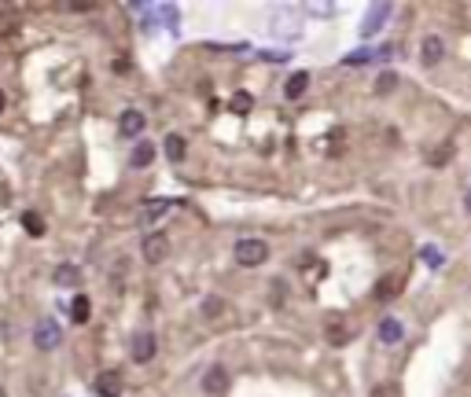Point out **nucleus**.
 Here are the masks:
<instances>
[{
    "label": "nucleus",
    "mask_w": 471,
    "mask_h": 397,
    "mask_svg": "<svg viewBox=\"0 0 471 397\" xmlns=\"http://www.w3.org/2000/svg\"><path fill=\"white\" fill-rule=\"evenodd\" d=\"M232 254H236V265H243V269H258V265L269 261V243L265 239H240Z\"/></svg>",
    "instance_id": "f257e3e1"
},
{
    "label": "nucleus",
    "mask_w": 471,
    "mask_h": 397,
    "mask_svg": "<svg viewBox=\"0 0 471 397\" xmlns=\"http://www.w3.org/2000/svg\"><path fill=\"white\" fill-rule=\"evenodd\" d=\"M59 342H63V327H59L52 317H41V320L33 324V346L48 353V349H55Z\"/></svg>",
    "instance_id": "f03ea898"
},
{
    "label": "nucleus",
    "mask_w": 471,
    "mask_h": 397,
    "mask_svg": "<svg viewBox=\"0 0 471 397\" xmlns=\"http://www.w3.org/2000/svg\"><path fill=\"white\" fill-rule=\"evenodd\" d=\"M394 15V4H372L365 22H361V37H376L383 26H387V18Z\"/></svg>",
    "instance_id": "7ed1b4c3"
},
{
    "label": "nucleus",
    "mask_w": 471,
    "mask_h": 397,
    "mask_svg": "<svg viewBox=\"0 0 471 397\" xmlns=\"http://www.w3.org/2000/svg\"><path fill=\"white\" fill-rule=\"evenodd\" d=\"M129 353H133V361H137V364L155 361L159 342H155V335H152V331H137V335H133V346H129Z\"/></svg>",
    "instance_id": "20e7f679"
},
{
    "label": "nucleus",
    "mask_w": 471,
    "mask_h": 397,
    "mask_svg": "<svg viewBox=\"0 0 471 397\" xmlns=\"http://www.w3.org/2000/svg\"><path fill=\"white\" fill-rule=\"evenodd\" d=\"M140 254H144V261H152V265L166 261V254H169V239H166L162 232L144 235V243H140Z\"/></svg>",
    "instance_id": "39448f33"
},
{
    "label": "nucleus",
    "mask_w": 471,
    "mask_h": 397,
    "mask_svg": "<svg viewBox=\"0 0 471 397\" xmlns=\"http://www.w3.org/2000/svg\"><path fill=\"white\" fill-rule=\"evenodd\" d=\"M228 383H232V379H228V371H225L221 364H213V368L203 371V390H206L210 397H225V393H228Z\"/></svg>",
    "instance_id": "423d86ee"
},
{
    "label": "nucleus",
    "mask_w": 471,
    "mask_h": 397,
    "mask_svg": "<svg viewBox=\"0 0 471 397\" xmlns=\"http://www.w3.org/2000/svg\"><path fill=\"white\" fill-rule=\"evenodd\" d=\"M144 125H147V118L140 115L137 107H129V110H122V118H118V137H144Z\"/></svg>",
    "instance_id": "0eeeda50"
},
{
    "label": "nucleus",
    "mask_w": 471,
    "mask_h": 397,
    "mask_svg": "<svg viewBox=\"0 0 471 397\" xmlns=\"http://www.w3.org/2000/svg\"><path fill=\"white\" fill-rule=\"evenodd\" d=\"M92 390H96L100 397H122V375H118L115 368L100 371L96 379H92Z\"/></svg>",
    "instance_id": "6e6552de"
},
{
    "label": "nucleus",
    "mask_w": 471,
    "mask_h": 397,
    "mask_svg": "<svg viewBox=\"0 0 471 397\" xmlns=\"http://www.w3.org/2000/svg\"><path fill=\"white\" fill-rule=\"evenodd\" d=\"M169 210H174V203H169V198H152V203H144L140 206V225H155V221H162Z\"/></svg>",
    "instance_id": "1a4fd4ad"
},
{
    "label": "nucleus",
    "mask_w": 471,
    "mask_h": 397,
    "mask_svg": "<svg viewBox=\"0 0 471 397\" xmlns=\"http://www.w3.org/2000/svg\"><path fill=\"white\" fill-rule=\"evenodd\" d=\"M442 55H445V41L442 37H423V44H420V63L423 66H438Z\"/></svg>",
    "instance_id": "9d476101"
},
{
    "label": "nucleus",
    "mask_w": 471,
    "mask_h": 397,
    "mask_svg": "<svg viewBox=\"0 0 471 397\" xmlns=\"http://www.w3.org/2000/svg\"><path fill=\"white\" fill-rule=\"evenodd\" d=\"M401 339H405L401 320H398V317H383V320H379V342H383V346H398Z\"/></svg>",
    "instance_id": "9b49d317"
},
{
    "label": "nucleus",
    "mask_w": 471,
    "mask_h": 397,
    "mask_svg": "<svg viewBox=\"0 0 471 397\" xmlns=\"http://www.w3.org/2000/svg\"><path fill=\"white\" fill-rule=\"evenodd\" d=\"M152 162H155V144H152V140H140V144L133 147V154H129V166H133V169H147Z\"/></svg>",
    "instance_id": "f8f14e48"
},
{
    "label": "nucleus",
    "mask_w": 471,
    "mask_h": 397,
    "mask_svg": "<svg viewBox=\"0 0 471 397\" xmlns=\"http://www.w3.org/2000/svg\"><path fill=\"white\" fill-rule=\"evenodd\" d=\"M306 88H309V74H306V70H295V74L284 81V96H287V100H298V96L306 92Z\"/></svg>",
    "instance_id": "ddd939ff"
},
{
    "label": "nucleus",
    "mask_w": 471,
    "mask_h": 397,
    "mask_svg": "<svg viewBox=\"0 0 471 397\" xmlns=\"http://www.w3.org/2000/svg\"><path fill=\"white\" fill-rule=\"evenodd\" d=\"M89 317H92L89 295H74V302H70V320H74V324H89Z\"/></svg>",
    "instance_id": "4468645a"
},
{
    "label": "nucleus",
    "mask_w": 471,
    "mask_h": 397,
    "mask_svg": "<svg viewBox=\"0 0 471 397\" xmlns=\"http://www.w3.org/2000/svg\"><path fill=\"white\" fill-rule=\"evenodd\" d=\"M184 154H188V144H184V137H181V132H169V137H166V159L177 166V162L184 159Z\"/></svg>",
    "instance_id": "2eb2a0df"
},
{
    "label": "nucleus",
    "mask_w": 471,
    "mask_h": 397,
    "mask_svg": "<svg viewBox=\"0 0 471 397\" xmlns=\"http://www.w3.org/2000/svg\"><path fill=\"white\" fill-rule=\"evenodd\" d=\"M23 228H26V235L41 239V235H45V217L33 213V210H26V213H23Z\"/></svg>",
    "instance_id": "dca6fc26"
},
{
    "label": "nucleus",
    "mask_w": 471,
    "mask_h": 397,
    "mask_svg": "<svg viewBox=\"0 0 471 397\" xmlns=\"http://www.w3.org/2000/svg\"><path fill=\"white\" fill-rule=\"evenodd\" d=\"M55 283L59 287H74V283H81V272L74 269V265H59V269H55Z\"/></svg>",
    "instance_id": "f3484780"
},
{
    "label": "nucleus",
    "mask_w": 471,
    "mask_h": 397,
    "mask_svg": "<svg viewBox=\"0 0 471 397\" xmlns=\"http://www.w3.org/2000/svg\"><path fill=\"white\" fill-rule=\"evenodd\" d=\"M250 107H254V96H250V92H236V96L228 100V110H236V115H247Z\"/></svg>",
    "instance_id": "a211bd4d"
},
{
    "label": "nucleus",
    "mask_w": 471,
    "mask_h": 397,
    "mask_svg": "<svg viewBox=\"0 0 471 397\" xmlns=\"http://www.w3.org/2000/svg\"><path fill=\"white\" fill-rule=\"evenodd\" d=\"M398 287H401V283H398L394 276H387V280H379V287H376V298H379V302H387V298H394V295H398Z\"/></svg>",
    "instance_id": "6ab92c4d"
},
{
    "label": "nucleus",
    "mask_w": 471,
    "mask_h": 397,
    "mask_svg": "<svg viewBox=\"0 0 471 397\" xmlns=\"http://www.w3.org/2000/svg\"><path fill=\"white\" fill-rule=\"evenodd\" d=\"M420 258H423V265H431V269H442V250L438 247H431V243H427V247H420Z\"/></svg>",
    "instance_id": "aec40b11"
},
{
    "label": "nucleus",
    "mask_w": 471,
    "mask_h": 397,
    "mask_svg": "<svg viewBox=\"0 0 471 397\" xmlns=\"http://www.w3.org/2000/svg\"><path fill=\"white\" fill-rule=\"evenodd\" d=\"M394 85H398V74H394V70H383L379 81H376V92L387 96V92H394Z\"/></svg>",
    "instance_id": "412c9836"
},
{
    "label": "nucleus",
    "mask_w": 471,
    "mask_h": 397,
    "mask_svg": "<svg viewBox=\"0 0 471 397\" xmlns=\"http://www.w3.org/2000/svg\"><path fill=\"white\" fill-rule=\"evenodd\" d=\"M328 335H332L335 346H342V342H346V327H339V324L332 320V324H328Z\"/></svg>",
    "instance_id": "4be33fe9"
},
{
    "label": "nucleus",
    "mask_w": 471,
    "mask_h": 397,
    "mask_svg": "<svg viewBox=\"0 0 471 397\" xmlns=\"http://www.w3.org/2000/svg\"><path fill=\"white\" fill-rule=\"evenodd\" d=\"M218 309H221V298H206L203 302V313L206 317H218Z\"/></svg>",
    "instance_id": "5701e85b"
},
{
    "label": "nucleus",
    "mask_w": 471,
    "mask_h": 397,
    "mask_svg": "<svg viewBox=\"0 0 471 397\" xmlns=\"http://www.w3.org/2000/svg\"><path fill=\"white\" fill-rule=\"evenodd\" d=\"M464 206L471 210V188H467V195H464Z\"/></svg>",
    "instance_id": "b1692460"
},
{
    "label": "nucleus",
    "mask_w": 471,
    "mask_h": 397,
    "mask_svg": "<svg viewBox=\"0 0 471 397\" xmlns=\"http://www.w3.org/2000/svg\"><path fill=\"white\" fill-rule=\"evenodd\" d=\"M4 107H8V96H4V92H0V110H4Z\"/></svg>",
    "instance_id": "393cba45"
},
{
    "label": "nucleus",
    "mask_w": 471,
    "mask_h": 397,
    "mask_svg": "<svg viewBox=\"0 0 471 397\" xmlns=\"http://www.w3.org/2000/svg\"><path fill=\"white\" fill-rule=\"evenodd\" d=\"M0 397H8V390H4V386H0Z\"/></svg>",
    "instance_id": "a878e982"
}]
</instances>
